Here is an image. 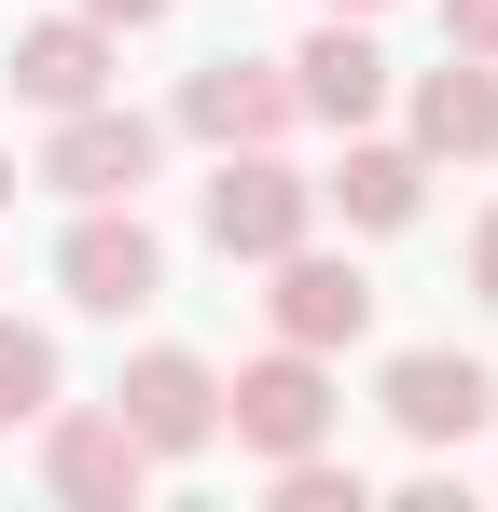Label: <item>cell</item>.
Wrapping results in <instances>:
<instances>
[{
  "mask_svg": "<svg viewBox=\"0 0 498 512\" xmlns=\"http://www.w3.org/2000/svg\"><path fill=\"white\" fill-rule=\"evenodd\" d=\"M194 222H208L222 263H277L291 236H319V180L277 167V153H222V180L194 194Z\"/></svg>",
  "mask_w": 498,
  "mask_h": 512,
  "instance_id": "cell-1",
  "label": "cell"
},
{
  "mask_svg": "<svg viewBox=\"0 0 498 512\" xmlns=\"http://www.w3.org/2000/svg\"><path fill=\"white\" fill-rule=\"evenodd\" d=\"M56 291H70L83 319H125V305L166 291V250H153V222H139V194L125 208H83L70 236H56Z\"/></svg>",
  "mask_w": 498,
  "mask_h": 512,
  "instance_id": "cell-2",
  "label": "cell"
},
{
  "mask_svg": "<svg viewBox=\"0 0 498 512\" xmlns=\"http://www.w3.org/2000/svg\"><path fill=\"white\" fill-rule=\"evenodd\" d=\"M222 429H236L249 457H305V443H332V374H319V346H263L236 388H222Z\"/></svg>",
  "mask_w": 498,
  "mask_h": 512,
  "instance_id": "cell-3",
  "label": "cell"
},
{
  "mask_svg": "<svg viewBox=\"0 0 498 512\" xmlns=\"http://www.w3.org/2000/svg\"><path fill=\"white\" fill-rule=\"evenodd\" d=\"M180 125H194L208 153H277V139L305 125V97H291V70H263V56H208V70L180 84Z\"/></svg>",
  "mask_w": 498,
  "mask_h": 512,
  "instance_id": "cell-4",
  "label": "cell"
},
{
  "mask_svg": "<svg viewBox=\"0 0 498 512\" xmlns=\"http://www.w3.org/2000/svg\"><path fill=\"white\" fill-rule=\"evenodd\" d=\"M42 180H56L70 208H125V194L153 180V125L111 111V97H83V111H56V139H42Z\"/></svg>",
  "mask_w": 498,
  "mask_h": 512,
  "instance_id": "cell-5",
  "label": "cell"
},
{
  "mask_svg": "<svg viewBox=\"0 0 498 512\" xmlns=\"http://www.w3.org/2000/svg\"><path fill=\"white\" fill-rule=\"evenodd\" d=\"M111 416L139 429L153 457H208V443H222V374H208L194 346H153V360H125V388H111Z\"/></svg>",
  "mask_w": 498,
  "mask_h": 512,
  "instance_id": "cell-6",
  "label": "cell"
},
{
  "mask_svg": "<svg viewBox=\"0 0 498 512\" xmlns=\"http://www.w3.org/2000/svg\"><path fill=\"white\" fill-rule=\"evenodd\" d=\"M263 277H277V291H263L277 346H319V360H332V346H360V333H374V277H360V263H332V250H305V236H291Z\"/></svg>",
  "mask_w": 498,
  "mask_h": 512,
  "instance_id": "cell-7",
  "label": "cell"
},
{
  "mask_svg": "<svg viewBox=\"0 0 498 512\" xmlns=\"http://www.w3.org/2000/svg\"><path fill=\"white\" fill-rule=\"evenodd\" d=\"M42 485H56L70 512H139L153 443H139L125 416H70V402H56V416H42Z\"/></svg>",
  "mask_w": 498,
  "mask_h": 512,
  "instance_id": "cell-8",
  "label": "cell"
},
{
  "mask_svg": "<svg viewBox=\"0 0 498 512\" xmlns=\"http://www.w3.org/2000/svg\"><path fill=\"white\" fill-rule=\"evenodd\" d=\"M374 402H388L402 443H471V429L498 416V374H485V360H457V346H402Z\"/></svg>",
  "mask_w": 498,
  "mask_h": 512,
  "instance_id": "cell-9",
  "label": "cell"
},
{
  "mask_svg": "<svg viewBox=\"0 0 498 512\" xmlns=\"http://www.w3.org/2000/svg\"><path fill=\"white\" fill-rule=\"evenodd\" d=\"M415 153L429 167H485L498 153V56L443 42V70H415Z\"/></svg>",
  "mask_w": 498,
  "mask_h": 512,
  "instance_id": "cell-10",
  "label": "cell"
},
{
  "mask_svg": "<svg viewBox=\"0 0 498 512\" xmlns=\"http://www.w3.org/2000/svg\"><path fill=\"white\" fill-rule=\"evenodd\" d=\"M14 97H28V111H83V97H111V28H97V14H42V28L14 42Z\"/></svg>",
  "mask_w": 498,
  "mask_h": 512,
  "instance_id": "cell-11",
  "label": "cell"
},
{
  "mask_svg": "<svg viewBox=\"0 0 498 512\" xmlns=\"http://www.w3.org/2000/svg\"><path fill=\"white\" fill-rule=\"evenodd\" d=\"M291 97H305L319 125H374V111H388V56L360 42V14H332L319 42L291 56Z\"/></svg>",
  "mask_w": 498,
  "mask_h": 512,
  "instance_id": "cell-12",
  "label": "cell"
},
{
  "mask_svg": "<svg viewBox=\"0 0 498 512\" xmlns=\"http://www.w3.org/2000/svg\"><path fill=\"white\" fill-rule=\"evenodd\" d=\"M319 194L360 222V236H402V222H415V194H429V153H402V139H360V125H346V167H332Z\"/></svg>",
  "mask_w": 498,
  "mask_h": 512,
  "instance_id": "cell-13",
  "label": "cell"
},
{
  "mask_svg": "<svg viewBox=\"0 0 498 512\" xmlns=\"http://www.w3.org/2000/svg\"><path fill=\"white\" fill-rule=\"evenodd\" d=\"M56 416V333L0 319V429H42Z\"/></svg>",
  "mask_w": 498,
  "mask_h": 512,
  "instance_id": "cell-14",
  "label": "cell"
},
{
  "mask_svg": "<svg viewBox=\"0 0 498 512\" xmlns=\"http://www.w3.org/2000/svg\"><path fill=\"white\" fill-rule=\"evenodd\" d=\"M277 512H360V471H332L305 443V457H277Z\"/></svg>",
  "mask_w": 498,
  "mask_h": 512,
  "instance_id": "cell-15",
  "label": "cell"
},
{
  "mask_svg": "<svg viewBox=\"0 0 498 512\" xmlns=\"http://www.w3.org/2000/svg\"><path fill=\"white\" fill-rule=\"evenodd\" d=\"M443 42L457 56H498V0H443Z\"/></svg>",
  "mask_w": 498,
  "mask_h": 512,
  "instance_id": "cell-16",
  "label": "cell"
},
{
  "mask_svg": "<svg viewBox=\"0 0 498 512\" xmlns=\"http://www.w3.org/2000/svg\"><path fill=\"white\" fill-rule=\"evenodd\" d=\"M471 291H485V305H498V208H485V222H471Z\"/></svg>",
  "mask_w": 498,
  "mask_h": 512,
  "instance_id": "cell-17",
  "label": "cell"
},
{
  "mask_svg": "<svg viewBox=\"0 0 498 512\" xmlns=\"http://www.w3.org/2000/svg\"><path fill=\"white\" fill-rule=\"evenodd\" d=\"M83 14H97V28H153L166 0H83Z\"/></svg>",
  "mask_w": 498,
  "mask_h": 512,
  "instance_id": "cell-18",
  "label": "cell"
},
{
  "mask_svg": "<svg viewBox=\"0 0 498 512\" xmlns=\"http://www.w3.org/2000/svg\"><path fill=\"white\" fill-rule=\"evenodd\" d=\"M319 14H388V0H319Z\"/></svg>",
  "mask_w": 498,
  "mask_h": 512,
  "instance_id": "cell-19",
  "label": "cell"
},
{
  "mask_svg": "<svg viewBox=\"0 0 498 512\" xmlns=\"http://www.w3.org/2000/svg\"><path fill=\"white\" fill-rule=\"evenodd\" d=\"M0 208H14V153H0Z\"/></svg>",
  "mask_w": 498,
  "mask_h": 512,
  "instance_id": "cell-20",
  "label": "cell"
}]
</instances>
